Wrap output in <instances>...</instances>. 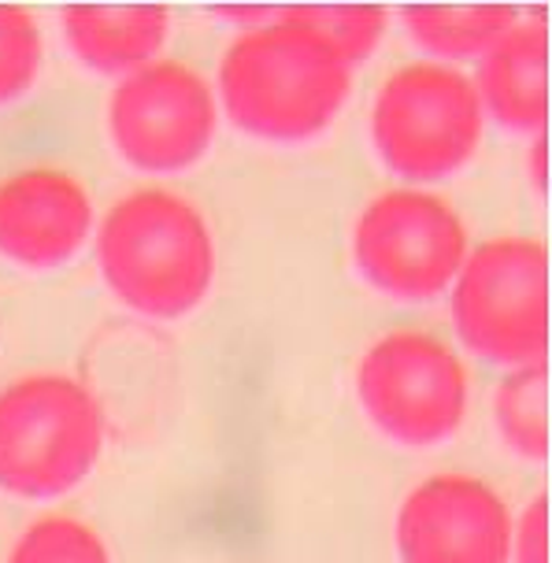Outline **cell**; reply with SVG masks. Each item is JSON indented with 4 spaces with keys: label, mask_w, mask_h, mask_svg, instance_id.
Wrapping results in <instances>:
<instances>
[{
    "label": "cell",
    "mask_w": 552,
    "mask_h": 563,
    "mask_svg": "<svg viewBox=\"0 0 552 563\" xmlns=\"http://www.w3.org/2000/svg\"><path fill=\"white\" fill-rule=\"evenodd\" d=\"M400 19H405L411 42L441 59L482 56L519 23L516 8L505 4H449V8L419 4V8H405Z\"/></svg>",
    "instance_id": "4fadbf2b"
},
{
    "label": "cell",
    "mask_w": 552,
    "mask_h": 563,
    "mask_svg": "<svg viewBox=\"0 0 552 563\" xmlns=\"http://www.w3.org/2000/svg\"><path fill=\"white\" fill-rule=\"evenodd\" d=\"M97 230L93 194L67 167L34 164L0 178V256L26 271L75 260Z\"/></svg>",
    "instance_id": "30bf717a"
},
{
    "label": "cell",
    "mask_w": 552,
    "mask_h": 563,
    "mask_svg": "<svg viewBox=\"0 0 552 563\" xmlns=\"http://www.w3.org/2000/svg\"><path fill=\"white\" fill-rule=\"evenodd\" d=\"M475 93L482 112L516 134H545L549 119V26L545 19L516 23L478 56Z\"/></svg>",
    "instance_id": "8fae6325"
},
{
    "label": "cell",
    "mask_w": 552,
    "mask_h": 563,
    "mask_svg": "<svg viewBox=\"0 0 552 563\" xmlns=\"http://www.w3.org/2000/svg\"><path fill=\"white\" fill-rule=\"evenodd\" d=\"M219 126L216 89L183 59H156L119 78L108 97V137L145 175H175L208 156Z\"/></svg>",
    "instance_id": "ba28073f"
},
{
    "label": "cell",
    "mask_w": 552,
    "mask_h": 563,
    "mask_svg": "<svg viewBox=\"0 0 552 563\" xmlns=\"http://www.w3.org/2000/svg\"><path fill=\"white\" fill-rule=\"evenodd\" d=\"M64 42L82 67L126 78L156 64L170 34V15L153 4H75L59 15Z\"/></svg>",
    "instance_id": "7c38bea8"
},
{
    "label": "cell",
    "mask_w": 552,
    "mask_h": 563,
    "mask_svg": "<svg viewBox=\"0 0 552 563\" xmlns=\"http://www.w3.org/2000/svg\"><path fill=\"white\" fill-rule=\"evenodd\" d=\"M45 64L42 26L26 8L0 4V108L15 104L37 86Z\"/></svg>",
    "instance_id": "e0dca14e"
},
{
    "label": "cell",
    "mask_w": 552,
    "mask_h": 563,
    "mask_svg": "<svg viewBox=\"0 0 552 563\" xmlns=\"http://www.w3.org/2000/svg\"><path fill=\"white\" fill-rule=\"evenodd\" d=\"M471 253L464 216L434 189L394 186L375 194L353 223V260L371 286L397 300H434Z\"/></svg>",
    "instance_id": "52a82bcc"
},
{
    "label": "cell",
    "mask_w": 552,
    "mask_h": 563,
    "mask_svg": "<svg viewBox=\"0 0 552 563\" xmlns=\"http://www.w3.org/2000/svg\"><path fill=\"white\" fill-rule=\"evenodd\" d=\"M4 563H112V552L93 522L48 511L15 538Z\"/></svg>",
    "instance_id": "2e32d148"
},
{
    "label": "cell",
    "mask_w": 552,
    "mask_h": 563,
    "mask_svg": "<svg viewBox=\"0 0 552 563\" xmlns=\"http://www.w3.org/2000/svg\"><path fill=\"white\" fill-rule=\"evenodd\" d=\"M486 112L471 75L441 59H411L389 70L371 100L378 159L408 183H438L475 159Z\"/></svg>",
    "instance_id": "277c9868"
},
{
    "label": "cell",
    "mask_w": 552,
    "mask_h": 563,
    "mask_svg": "<svg viewBox=\"0 0 552 563\" xmlns=\"http://www.w3.org/2000/svg\"><path fill=\"white\" fill-rule=\"evenodd\" d=\"M356 397L383 438L405 449H427L464 427L471 378L445 338L427 330H389L360 356Z\"/></svg>",
    "instance_id": "8992f818"
},
{
    "label": "cell",
    "mask_w": 552,
    "mask_h": 563,
    "mask_svg": "<svg viewBox=\"0 0 552 563\" xmlns=\"http://www.w3.org/2000/svg\"><path fill=\"white\" fill-rule=\"evenodd\" d=\"M275 19L294 26H305L319 34L349 67L360 64L383 45L389 30V12L371 4H300V8H275Z\"/></svg>",
    "instance_id": "9a60e30c"
},
{
    "label": "cell",
    "mask_w": 552,
    "mask_h": 563,
    "mask_svg": "<svg viewBox=\"0 0 552 563\" xmlns=\"http://www.w3.org/2000/svg\"><path fill=\"white\" fill-rule=\"evenodd\" d=\"M400 563H511V508L478 475H430L400 500Z\"/></svg>",
    "instance_id": "9c48e42d"
},
{
    "label": "cell",
    "mask_w": 552,
    "mask_h": 563,
    "mask_svg": "<svg viewBox=\"0 0 552 563\" xmlns=\"http://www.w3.org/2000/svg\"><path fill=\"white\" fill-rule=\"evenodd\" d=\"M97 264L108 289L137 316L183 319L212 294L216 238L186 194L142 186L97 223Z\"/></svg>",
    "instance_id": "6da1fadb"
},
{
    "label": "cell",
    "mask_w": 552,
    "mask_h": 563,
    "mask_svg": "<svg viewBox=\"0 0 552 563\" xmlns=\"http://www.w3.org/2000/svg\"><path fill=\"white\" fill-rule=\"evenodd\" d=\"M460 341L505 367L545 364L549 352V249L505 234L467 253L453 286Z\"/></svg>",
    "instance_id": "5b68a950"
},
{
    "label": "cell",
    "mask_w": 552,
    "mask_h": 563,
    "mask_svg": "<svg viewBox=\"0 0 552 563\" xmlns=\"http://www.w3.org/2000/svg\"><path fill=\"white\" fill-rule=\"evenodd\" d=\"M104 449V411L86 382L34 371L0 389V489L23 500L71 493Z\"/></svg>",
    "instance_id": "3957f363"
},
{
    "label": "cell",
    "mask_w": 552,
    "mask_h": 563,
    "mask_svg": "<svg viewBox=\"0 0 552 563\" xmlns=\"http://www.w3.org/2000/svg\"><path fill=\"white\" fill-rule=\"evenodd\" d=\"M349 89L353 67L323 37L271 15L227 45L216 100L238 130L294 145L334 126Z\"/></svg>",
    "instance_id": "7a4b0ae2"
},
{
    "label": "cell",
    "mask_w": 552,
    "mask_h": 563,
    "mask_svg": "<svg viewBox=\"0 0 552 563\" xmlns=\"http://www.w3.org/2000/svg\"><path fill=\"white\" fill-rule=\"evenodd\" d=\"M511 563H549V497L541 493L511 519Z\"/></svg>",
    "instance_id": "ac0fdd59"
},
{
    "label": "cell",
    "mask_w": 552,
    "mask_h": 563,
    "mask_svg": "<svg viewBox=\"0 0 552 563\" xmlns=\"http://www.w3.org/2000/svg\"><path fill=\"white\" fill-rule=\"evenodd\" d=\"M527 167H530V183L538 186V194H545V189H549V167H545V134H538V137H534V145H530Z\"/></svg>",
    "instance_id": "d6986e66"
},
{
    "label": "cell",
    "mask_w": 552,
    "mask_h": 563,
    "mask_svg": "<svg viewBox=\"0 0 552 563\" xmlns=\"http://www.w3.org/2000/svg\"><path fill=\"white\" fill-rule=\"evenodd\" d=\"M494 422L500 441L523 460L549 456V367H511L494 394Z\"/></svg>",
    "instance_id": "5bb4252c"
}]
</instances>
